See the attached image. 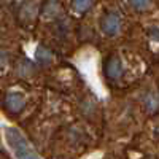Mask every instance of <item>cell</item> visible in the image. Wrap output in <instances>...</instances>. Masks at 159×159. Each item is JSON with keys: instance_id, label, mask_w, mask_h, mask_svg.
<instances>
[{"instance_id": "cell-7", "label": "cell", "mask_w": 159, "mask_h": 159, "mask_svg": "<svg viewBox=\"0 0 159 159\" xmlns=\"http://www.w3.org/2000/svg\"><path fill=\"white\" fill-rule=\"evenodd\" d=\"M35 59H37L38 64L48 65V64L51 62V59H52V54H51V51H49L46 46L40 45V46L37 48V52H35Z\"/></svg>"}, {"instance_id": "cell-11", "label": "cell", "mask_w": 159, "mask_h": 159, "mask_svg": "<svg viewBox=\"0 0 159 159\" xmlns=\"http://www.w3.org/2000/svg\"><path fill=\"white\" fill-rule=\"evenodd\" d=\"M7 59H8V52L3 51V49H0V65H3L7 62Z\"/></svg>"}, {"instance_id": "cell-8", "label": "cell", "mask_w": 159, "mask_h": 159, "mask_svg": "<svg viewBox=\"0 0 159 159\" xmlns=\"http://www.w3.org/2000/svg\"><path fill=\"white\" fill-rule=\"evenodd\" d=\"M72 8L78 15H83V13H88L92 8V0H73Z\"/></svg>"}, {"instance_id": "cell-9", "label": "cell", "mask_w": 159, "mask_h": 159, "mask_svg": "<svg viewBox=\"0 0 159 159\" xmlns=\"http://www.w3.org/2000/svg\"><path fill=\"white\" fill-rule=\"evenodd\" d=\"M129 5L137 11H147L151 8L153 0H129Z\"/></svg>"}, {"instance_id": "cell-6", "label": "cell", "mask_w": 159, "mask_h": 159, "mask_svg": "<svg viewBox=\"0 0 159 159\" xmlns=\"http://www.w3.org/2000/svg\"><path fill=\"white\" fill-rule=\"evenodd\" d=\"M62 13V5L57 2V0H48V3L45 7V11H43V16L46 19H54L57 18Z\"/></svg>"}, {"instance_id": "cell-5", "label": "cell", "mask_w": 159, "mask_h": 159, "mask_svg": "<svg viewBox=\"0 0 159 159\" xmlns=\"http://www.w3.org/2000/svg\"><path fill=\"white\" fill-rule=\"evenodd\" d=\"M143 105L145 108H147V111L150 115H154L159 108V99H157V92L156 91H151L148 92V94H145L143 97Z\"/></svg>"}, {"instance_id": "cell-4", "label": "cell", "mask_w": 159, "mask_h": 159, "mask_svg": "<svg viewBox=\"0 0 159 159\" xmlns=\"http://www.w3.org/2000/svg\"><path fill=\"white\" fill-rule=\"evenodd\" d=\"M105 73L110 80H119L123 76V65L118 57H110L105 64Z\"/></svg>"}, {"instance_id": "cell-3", "label": "cell", "mask_w": 159, "mask_h": 159, "mask_svg": "<svg viewBox=\"0 0 159 159\" xmlns=\"http://www.w3.org/2000/svg\"><path fill=\"white\" fill-rule=\"evenodd\" d=\"M102 30L108 37L118 35L119 30H121V19H119V16L115 15V13H107L102 18Z\"/></svg>"}, {"instance_id": "cell-2", "label": "cell", "mask_w": 159, "mask_h": 159, "mask_svg": "<svg viewBox=\"0 0 159 159\" xmlns=\"http://www.w3.org/2000/svg\"><path fill=\"white\" fill-rule=\"evenodd\" d=\"M25 107V96L19 91H11L5 96V108L10 113H19Z\"/></svg>"}, {"instance_id": "cell-1", "label": "cell", "mask_w": 159, "mask_h": 159, "mask_svg": "<svg viewBox=\"0 0 159 159\" xmlns=\"http://www.w3.org/2000/svg\"><path fill=\"white\" fill-rule=\"evenodd\" d=\"M5 139L10 145V148L15 151L16 157L21 159H32L38 157V153L32 148V145L25 140V137L15 127H7L5 129Z\"/></svg>"}, {"instance_id": "cell-10", "label": "cell", "mask_w": 159, "mask_h": 159, "mask_svg": "<svg viewBox=\"0 0 159 159\" xmlns=\"http://www.w3.org/2000/svg\"><path fill=\"white\" fill-rule=\"evenodd\" d=\"M34 73V65L27 61V59H22L18 65V75L21 76H29Z\"/></svg>"}]
</instances>
